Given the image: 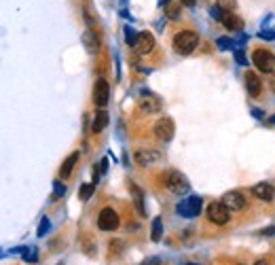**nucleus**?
Wrapping results in <instances>:
<instances>
[{"label": "nucleus", "mask_w": 275, "mask_h": 265, "mask_svg": "<svg viewBox=\"0 0 275 265\" xmlns=\"http://www.w3.org/2000/svg\"><path fill=\"white\" fill-rule=\"evenodd\" d=\"M173 130L176 128H173V121L169 117H163L155 123V136L161 138V140H165V142H169L173 138Z\"/></svg>", "instance_id": "6e6552de"}, {"label": "nucleus", "mask_w": 275, "mask_h": 265, "mask_svg": "<svg viewBox=\"0 0 275 265\" xmlns=\"http://www.w3.org/2000/svg\"><path fill=\"white\" fill-rule=\"evenodd\" d=\"M220 21H222V26L227 28V30H231V32H241L243 30V21L237 15H233V13H224Z\"/></svg>", "instance_id": "ddd939ff"}, {"label": "nucleus", "mask_w": 275, "mask_h": 265, "mask_svg": "<svg viewBox=\"0 0 275 265\" xmlns=\"http://www.w3.org/2000/svg\"><path fill=\"white\" fill-rule=\"evenodd\" d=\"M157 159H159V153L157 151H138L136 153V161L140 165H148V163H153Z\"/></svg>", "instance_id": "4468645a"}, {"label": "nucleus", "mask_w": 275, "mask_h": 265, "mask_svg": "<svg viewBox=\"0 0 275 265\" xmlns=\"http://www.w3.org/2000/svg\"><path fill=\"white\" fill-rule=\"evenodd\" d=\"M165 15L169 17V19H180V5H176V3H169V5H165Z\"/></svg>", "instance_id": "6ab92c4d"}, {"label": "nucleus", "mask_w": 275, "mask_h": 265, "mask_svg": "<svg viewBox=\"0 0 275 265\" xmlns=\"http://www.w3.org/2000/svg\"><path fill=\"white\" fill-rule=\"evenodd\" d=\"M138 34H140V32L132 30V28H125V43H127L129 47H136V43H138Z\"/></svg>", "instance_id": "4be33fe9"}, {"label": "nucleus", "mask_w": 275, "mask_h": 265, "mask_svg": "<svg viewBox=\"0 0 275 265\" xmlns=\"http://www.w3.org/2000/svg\"><path fill=\"white\" fill-rule=\"evenodd\" d=\"M161 233H163V221L157 216V219L153 221V240L159 242V240H161Z\"/></svg>", "instance_id": "412c9836"}, {"label": "nucleus", "mask_w": 275, "mask_h": 265, "mask_svg": "<svg viewBox=\"0 0 275 265\" xmlns=\"http://www.w3.org/2000/svg\"><path fill=\"white\" fill-rule=\"evenodd\" d=\"M132 193H134V202H136L138 212H140V214H144L146 210H144V198H142V191H140L136 185H132Z\"/></svg>", "instance_id": "a211bd4d"}, {"label": "nucleus", "mask_w": 275, "mask_h": 265, "mask_svg": "<svg viewBox=\"0 0 275 265\" xmlns=\"http://www.w3.org/2000/svg\"><path fill=\"white\" fill-rule=\"evenodd\" d=\"M23 259H26L28 263H36V261H38L36 248H23Z\"/></svg>", "instance_id": "b1692460"}, {"label": "nucleus", "mask_w": 275, "mask_h": 265, "mask_svg": "<svg viewBox=\"0 0 275 265\" xmlns=\"http://www.w3.org/2000/svg\"><path fill=\"white\" fill-rule=\"evenodd\" d=\"M254 265H269V263H267V261H256Z\"/></svg>", "instance_id": "2f4dec72"}, {"label": "nucleus", "mask_w": 275, "mask_h": 265, "mask_svg": "<svg viewBox=\"0 0 275 265\" xmlns=\"http://www.w3.org/2000/svg\"><path fill=\"white\" fill-rule=\"evenodd\" d=\"M258 36H260V38H267V40H275V32H273V30H263Z\"/></svg>", "instance_id": "cd10ccee"}, {"label": "nucleus", "mask_w": 275, "mask_h": 265, "mask_svg": "<svg viewBox=\"0 0 275 265\" xmlns=\"http://www.w3.org/2000/svg\"><path fill=\"white\" fill-rule=\"evenodd\" d=\"M77 161H79V153H72V155L62 163V170H60V174H62V178H68L70 174H72V170H74V165H77Z\"/></svg>", "instance_id": "2eb2a0df"}, {"label": "nucleus", "mask_w": 275, "mask_h": 265, "mask_svg": "<svg viewBox=\"0 0 275 265\" xmlns=\"http://www.w3.org/2000/svg\"><path fill=\"white\" fill-rule=\"evenodd\" d=\"M161 5H169V0H161Z\"/></svg>", "instance_id": "473e14b6"}, {"label": "nucleus", "mask_w": 275, "mask_h": 265, "mask_svg": "<svg viewBox=\"0 0 275 265\" xmlns=\"http://www.w3.org/2000/svg\"><path fill=\"white\" fill-rule=\"evenodd\" d=\"M252 62L258 70H263V73H273V68H275V58L267 49H256L252 55Z\"/></svg>", "instance_id": "20e7f679"}, {"label": "nucleus", "mask_w": 275, "mask_h": 265, "mask_svg": "<svg viewBox=\"0 0 275 265\" xmlns=\"http://www.w3.org/2000/svg\"><path fill=\"white\" fill-rule=\"evenodd\" d=\"M231 219V210L222 202H214L208 206V221H212L214 225H227Z\"/></svg>", "instance_id": "f03ea898"}, {"label": "nucleus", "mask_w": 275, "mask_h": 265, "mask_svg": "<svg viewBox=\"0 0 275 265\" xmlns=\"http://www.w3.org/2000/svg\"><path fill=\"white\" fill-rule=\"evenodd\" d=\"M252 193L256 195L258 200H263V202H271L275 198V189L269 185V183H258L252 187Z\"/></svg>", "instance_id": "9b49d317"}, {"label": "nucleus", "mask_w": 275, "mask_h": 265, "mask_svg": "<svg viewBox=\"0 0 275 265\" xmlns=\"http://www.w3.org/2000/svg\"><path fill=\"white\" fill-rule=\"evenodd\" d=\"M106 125H108V115H106V110H99V113H95L91 130H93V132H102Z\"/></svg>", "instance_id": "f3484780"}, {"label": "nucleus", "mask_w": 275, "mask_h": 265, "mask_svg": "<svg viewBox=\"0 0 275 265\" xmlns=\"http://www.w3.org/2000/svg\"><path fill=\"white\" fill-rule=\"evenodd\" d=\"M108 98H110V85L104 79H97L95 85H93V102L99 108H104L108 104Z\"/></svg>", "instance_id": "0eeeda50"}, {"label": "nucleus", "mask_w": 275, "mask_h": 265, "mask_svg": "<svg viewBox=\"0 0 275 265\" xmlns=\"http://www.w3.org/2000/svg\"><path fill=\"white\" fill-rule=\"evenodd\" d=\"M273 123H275V117H273Z\"/></svg>", "instance_id": "72a5a7b5"}, {"label": "nucleus", "mask_w": 275, "mask_h": 265, "mask_svg": "<svg viewBox=\"0 0 275 265\" xmlns=\"http://www.w3.org/2000/svg\"><path fill=\"white\" fill-rule=\"evenodd\" d=\"M216 45H218L220 49H231V47H233V40H231V38H218V40H216Z\"/></svg>", "instance_id": "bb28decb"}, {"label": "nucleus", "mask_w": 275, "mask_h": 265, "mask_svg": "<svg viewBox=\"0 0 275 265\" xmlns=\"http://www.w3.org/2000/svg\"><path fill=\"white\" fill-rule=\"evenodd\" d=\"M159 263H161L159 259H153V261H146V263H142V265H159Z\"/></svg>", "instance_id": "7c9ffc66"}, {"label": "nucleus", "mask_w": 275, "mask_h": 265, "mask_svg": "<svg viewBox=\"0 0 275 265\" xmlns=\"http://www.w3.org/2000/svg\"><path fill=\"white\" fill-rule=\"evenodd\" d=\"M189 265H195V263H189Z\"/></svg>", "instance_id": "f704fd0d"}, {"label": "nucleus", "mask_w": 275, "mask_h": 265, "mask_svg": "<svg viewBox=\"0 0 275 265\" xmlns=\"http://www.w3.org/2000/svg\"><path fill=\"white\" fill-rule=\"evenodd\" d=\"M197 43H199V36L193 30H182V32H178L176 36H173V49H176L180 55L193 53Z\"/></svg>", "instance_id": "f257e3e1"}, {"label": "nucleus", "mask_w": 275, "mask_h": 265, "mask_svg": "<svg viewBox=\"0 0 275 265\" xmlns=\"http://www.w3.org/2000/svg\"><path fill=\"white\" fill-rule=\"evenodd\" d=\"M245 89H248V93H250L252 98H258V95H260L263 83H260V79H258L254 73H248V75H245Z\"/></svg>", "instance_id": "f8f14e48"}, {"label": "nucleus", "mask_w": 275, "mask_h": 265, "mask_svg": "<svg viewBox=\"0 0 275 265\" xmlns=\"http://www.w3.org/2000/svg\"><path fill=\"white\" fill-rule=\"evenodd\" d=\"M83 43H85V47H87V51H89V53H97L99 43H97V36H95L91 30H87V32L83 34Z\"/></svg>", "instance_id": "dca6fc26"}, {"label": "nucleus", "mask_w": 275, "mask_h": 265, "mask_svg": "<svg viewBox=\"0 0 275 265\" xmlns=\"http://www.w3.org/2000/svg\"><path fill=\"white\" fill-rule=\"evenodd\" d=\"M119 214L112 210V208H104L102 212H99L97 216V227L102 229V231H114L119 227Z\"/></svg>", "instance_id": "423d86ee"}, {"label": "nucleus", "mask_w": 275, "mask_h": 265, "mask_svg": "<svg viewBox=\"0 0 275 265\" xmlns=\"http://www.w3.org/2000/svg\"><path fill=\"white\" fill-rule=\"evenodd\" d=\"M49 229H51L49 219H42V221H40V227H38V238H42V235H45Z\"/></svg>", "instance_id": "a878e982"}, {"label": "nucleus", "mask_w": 275, "mask_h": 265, "mask_svg": "<svg viewBox=\"0 0 275 265\" xmlns=\"http://www.w3.org/2000/svg\"><path fill=\"white\" fill-rule=\"evenodd\" d=\"M233 53H235V60H237V64H241V66H248V58H245V55H243V49H241V47H237Z\"/></svg>", "instance_id": "393cba45"}, {"label": "nucleus", "mask_w": 275, "mask_h": 265, "mask_svg": "<svg viewBox=\"0 0 275 265\" xmlns=\"http://www.w3.org/2000/svg\"><path fill=\"white\" fill-rule=\"evenodd\" d=\"M93 191H95V185H89V183L83 185V189H81V200L87 202V200L91 198V193H93Z\"/></svg>", "instance_id": "5701e85b"}, {"label": "nucleus", "mask_w": 275, "mask_h": 265, "mask_svg": "<svg viewBox=\"0 0 275 265\" xmlns=\"http://www.w3.org/2000/svg\"><path fill=\"white\" fill-rule=\"evenodd\" d=\"M222 204L229 208L231 212H239L245 208V200H243V195L237 193V191H229L222 195Z\"/></svg>", "instance_id": "1a4fd4ad"}, {"label": "nucleus", "mask_w": 275, "mask_h": 265, "mask_svg": "<svg viewBox=\"0 0 275 265\" xmlns=\"http://www.w3.org/2000/svg\"><path fill=\"white\" fill-rule=\"evenodd\" d=\"M140 106L146 110V113H155V110H159V102H157V98H142V102H140Z\"/></svg>", "instance_id": "aec40b11"}, {"label": "nucleus", "mask_w": 275, "mask_h": 265, "mask_svg": "<svg viewBox=\"0 0 275 265\" xmlns=\"http://www.w3.org/2000/svg\"><path fill=\"white\" fill-rule=\"evenodd\" d=\"M53 187H55V195H57V198H60V195H64V193H66V187H64L62 183H55Z\"/></svg>", "instance_id": "c85d7f7f"}, {"label": "nucleus", "mask_w": 275, "mask_h": 265, "mask_svg": "<svg viewBox=\"0 0 275 265\" xmlns=\"http://www.w3.org/2000/svg\"><path fill=\"white\" fill-rule=\"evenodd\" d=\"M134 49H136L140 55L151 53V51L155 49V38H153V34H151V32H140V34H138V43H136Z\"/></svg>", "instance_id": "9d476101"}, {"label": "nucleus", "mask_w": 275, "mask_h": 265, "mask_svg": "<svg viewBox=\"0 0 275 265\" xmlns=\"http://www.w3.org/2000/svg\"><path fill=\"white\" fill-rule=\"evenodd\" d=\"M180 5H184V7H195V0H180Z\"/></svg>", "instance_id": "c756f323"}, {"label": "nucleus", "mask_w": 275, "mask_h": 265, "mask_svg": "<svg viewBox=\"0 0 275 265\" xmlns=\"http://www.w3.org/2000/svg\"><path fill=\"white\" fill-rule=\"evenodd\" d=\"M201 198H197V195H191V198H186V200H182L180 204H178V214L180 216H186V219H193V216H197L199 212H201Z\"/></svg>", "instance_id": "7ed1b4c3"}, {"label": "nucleus", "mask_w": 275, "mask_h": 265, "mask_svg": "<svg viewBox=\"0 0 275 265\" xmlns=\"http://www.w3.org/2000/svg\"><path fill=\"white\" fill-rule=\"evenodd\" d=\"M165 187L171 191V193H186L191 189L189 180H186L180 172H167L165 174Z\"/></svg>", "instance_id": "39448f33"}]
</instances>
